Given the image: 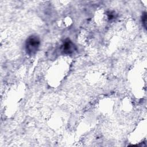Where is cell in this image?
<instances>
[{"label": "cell", "mask_w": 147, "mask_h": 147, "mask_svg": "<svg viewBox=\"0 0 147 147\" xmlns=\"http://www.w3.org/2000/svg\"><path fill=\"white\" fill-rule=\"evenodd\" d=\"M39 41L36 37H31L27 42V50L30 52L37 51L38 47Z\"/></svg>", "instance_id": "1"}]
</instances>
